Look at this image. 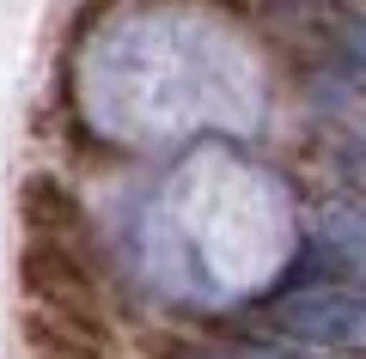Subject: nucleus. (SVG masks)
<instances>
[{
    "label": "nucleus",
    "instance_id": "f257e3e1",
    "mask_svg": "<svg viewBox=\"0 0 366 359\" xmlns=\"http://www.w3.org/2000/svg\"><path fill=\"white\" fill-rule=\"evenodd\" d=\"M269 329L281 335V341L366 359V293H348V286H305V293H287V298L269 305Z\"/></svg>",
    "mask_w": 366,
    "mask_h": 359
},
{
    "label": "nucleus",
    "instance_id": "f03ea898",
    "mask_svg": "<svg viewBox=\"0 0 366 359\" xmlns=\"http://www.w3.org/2000/svg\"><path fill=\"white\" fill-rule=\"evenodd\" d=\"M19 280H25L31 305L43 310H79V317H98V268H92V244L74 238H25L19 250Z\"/></svg>",
    "mask_w": 366,
    "mask_h": 359
},
{
    "label": "nucleus",
    "instance_id": "7ed1b4c3",
    "mask_svg": "<svg viewBox=\"0 0 366 359\" xmlns=\"http://www.w3.org/2000/svg\"><path fill=\"white\" fill-rule=\"evenodd\" d=\"M19 219H25V238H74L86 244V207L49 171H31L25 189H19Z\"/></svg>",
    "mask_w": 366,
    "mask_h": 359
},
{
    "label": "nucleus",
    "instance_id": "20e7f679",
    "mask_svg": "<svg viewBox=\"0 0 366 359\" xmlns=\"http://www.w3.org/2000/svg\"><path fill=\"white\" fill-rule=\"evenodd\" d=\"M330 43L342 49V61L354 67V74L366 79V13H348V6H336V25H330Z\"/></svg>",
    "mask_w": 366,
    "mask_h": 359
},
{
    "label": "nucleus",
    "instance_id": "39448f33",
    "mask_svg": "<svg viewBox=\"0 0 366 359\" xmlns=\"http://www.w3.org/2000/svg\"><path fill=\"white\" fill-rule=\"evenodd\" d=\"M220 353H226V359H317V353H305V347H287V341H250V335H232Z\"/></svg>",
    "mask_w": 366,
    "mask_h": 359
},
{
    "label": "nucleus",
    "instance_id": "423d86ee",
    "mask_svg": "<svg viewBox=\"0 0 366 359\" xmlns=\"http://www.w3.org/2000/svg\"><path fill=\"white\" fill-rule=\"evenodd\" d=\"M37 359H55V353H37Z\"/></svg>",
    "mask_w": 366,
    "mask_h": 359
}]
</instances>
